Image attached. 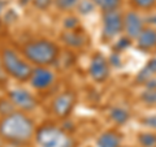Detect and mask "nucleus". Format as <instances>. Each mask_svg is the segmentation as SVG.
<instances>
[{
    "label": "nucleus",
    "instance_id": "obj_18",
    "mask_svg": "<svg viewBox=\"0 0 156 147\" xmlns=\"http://www.w3.org/2000/svg\"><path fill=\"white\" fill-rule=\"evenodd\" d=\"M138 142L142 147H156V134L142 133L138 137Z\"/></svg>",
    "mask_w": 156,
    "mask_h": 147
},
{
    "label": "nucleus",
    "instance_id": "obj_34",
    "mask_svg": "<svg viewBox=\"0 0 156 147\" xmlns=\"http://www.w3.org/2000/svg\"><path fill=\"white\" fill-rule=\"evenodd\" d=\"M30 3H33V0H20V4H21L22 7H25V5H27V4H30Z\"/></svg>",
    "mask_w": 156,
    "mask_h": 147
},
{
    "label": "nucleus",
    "instance_id": "obj_33",
    "mask_svg": "<svg viewBox=\"0 0 156 147\" xmlns=\"http://www.w3.org/2000/svg\"><path fill=\"white\" fill-rule=\"evenodd\" d=\"M4 9H5V2H4V0H0V16L4 13Z\"/></svg>",
    "mask_w": 156,
    "mask_h": 147
},
{
    "label": "nucleus",
    "instance_id": "obj_35",
    "mask_svg": "<svg viewBox=\"0 0 156 147\" xmlns=\"http://www.w3.org/2000/svg\"><path fill=\"white\" fill-rule=\"evenodd\" d=\"M3 141H4V139L2 138V137H0V147H2V146H3Z\"/></svg>",
    "mask_w": 156,
    "mask_h": 147
},
{
    "label": "nucleus",
    "instance_id": "obj_6",
    "mask_svg": "<svg viewBox=\"0 0 156 147\" xmlns=\"http://www.w3.org/2000/svg\"><path fill=\"white\" fill-rule=\"evenodd\" d=\"M8 99L22 112H31L38 107V100L29 90L23 87H13L8 91Z\"/></svg>",
    "mask_w": 156,
    "mask_h": 147
},
{
    "label": "nucleus",
    "instance_id": "obj_14",
    "mask_svg": "<svg viewBox=\"0 0 156 147\" xmlns=\"http://www.w3.org/2000/svg\"><path fill=\"white\" fill-rule=\"evenodd\" d=\"M109 119L111 121H113L116 125H124L126 124L129 120H130V111L126 109L125 107H120V106H116V107H112L109 109Z\"/></svg>",
    "mask_w": 156,
    "mask_h": 147
},
{
    "label": "nucleus",
    "instance_id": "obj_7",
    "mask_svg": "<svg viewBox=\"0 0 156 147\" xmlns=\"http://www.w3.org/2000/svg\"><path fill=\"white\" fill-rule=\"evenodd\" d=\"M76 100H77L76 94L72 91H64L61 94H58L52 100V104H51L52 113L57 119H61V120L68 119L76 107Z\"/></svg>",
    "mask_w": 156,
    "mask_h": 147
},
{
    "label": "nucleus",
    "instance_id": "obj_27",
    "mask_svg": "<svg viewBox=\"0 0 156 147\" xmlns=\"http://www.w3.org/2000/svg\"><path fill=\"white\" fill-rule=\"evenodd\" d=\"M142 124L144 126H147V128H150V129H155L156 130V115L146 116L144 119H142Z\"/></svg>",
    "mask_w": 156,
    "mask_h": 147
},
{
    "label": "nucleus",
    "instance_id": "obj_22",
    "mask_svg": "<svg viewBox=\"0 0 156 147\" xmlns=\"http://www.w3.org/2000/svg\"><path fill=\"white\" fill-rule=\"evenodd\" d=\"M151 77H154L152 72H151V70L148 69V68L144 65V66L142 68V69H140L138 73H136L135 82H136V83H139V85H140V83H142V85H144V83L147 82V81L150 80V78H151Z\"/></svg>",
    "mask_w": 156,
    "mask_h": 147
},
{
    "label": "nucleus",
    "instance_id": "obj_4",
    "mask_svg": "<svg viewBox=\"0 0 156 147\" xmlns=\"http://www.w3.org/2000/svg\"><path fill=\"white\" fill-rule=\"evenodd\" d=\"M35 142L39 147H74L76 142L69 131L58 126L47 124L35 130Z\"/></svg>",
    "mask_w": 156,
    "mask_h": 147
},
{
    "label": "nucleus",
    "instance_id": "obj_15",
    "mask_svg": "<svg viewBox=\"0 0 156 147\" xmlns=\"http://www.w3.org/2000/svg\"><path fill=\"white\" fill-rule=\"evenodd\" d=\"M96 8H99L101 12L113 11V9H120L122 0H92Z\"/></svg>",
    "mask_w": 156,
    "mask_h": 147
},
{
    "label": "nucleus",
    "instance_id": "obj_20",
    "mask_svg": "<svg viewBox=\"0 0 156 147\" xmlns=\"http://www.w3.org/2000/svg\"><path fill=\"white\" fill-rule=\"evenodd\" d=\"M140 100L147 106H156V89H154V90L146 89L142 94H140Z\"/></svg>",
    "mask_w": 156,
    "mask_h": 147
},
{
    "label": "nucleus",
    "instance_id": "obj_5",
    "mask_svg": "<svg viewBox=\"0 0 156 147\" xmlns=\"http://www.w3.org/2000/svg\"><path fill=\"white\" fill-rule=\"evenodd\" d=\"M101 21H103V29L101 34L105 41L116 38L122 33V25H124V14L121 13L120 9H113V11H107L101 14Z\"/></svg>",
    "mask_w": 156,
    "mask_h": 147
},
{
    "label": "nucleus",
    "instance_id": "obj_13",
    "mask_svg": "<svg viewBox=\"0 0 156 147\" xmlns=\"http://www.w3.org/2000/svg\"><path fill=\"white\" fill-rule=\"evenodd\" d=\"M98 147H121V137L113 130H107L101 133L96 139Z\"/></svg>",
    "mask_w": 156,
    "mask_h": 147
},
{
    "label": "nucleus",
    "instance_id": "obj_17",
    "mask_svg": "<svg viewBox=\"0 0 156 147\" xmlns=\"http://www.w3.org/2000/svg\"><path fill=\"white\" fill-rule=\"evenodd\" d=\"M80 0H53V5H55L60 12H68L72 11L77 7Z\"/></svg>",
    "mask_w": 156,
    "mask_h": 147
},
{
    "label": "nucleus",
    "instance_id": "obj_16",
    "mask_svg": "<svg viewBox=\"0 0 156 147\" xmlns=\"http://www.w3.org/2000/svg\"><path fill=\"white\" fill-rule=\"evenodd\" d=\"M77 12L81 14V16H87V14H91L92 12L96 9V5L94 4L92 0H80L77 4Z\"/></svg>",
    "mask_w": 156,
    "mask_h": 147
},
{
    "label": "nucleus",
    "instance_id": "obj_23",
    "mask_svg": "<svg viewBox=\"0 0 156 147\" xmlns=\"http://www.w3.org/2000/svg\"><path fill=\"white\" fill-rule=\"evenodd\" d=\"M131 41H133V39H130L129 37H126V35L121 37L119 41L116 42V45L113 47V51L115 52H122L124 50H126V48H129L131 46Z\"/></svg>",
    "mask_w": 156,
    "mask_h": 147
},
{
    "label": "nucleus",
    "instance_id": "obj_26",
    "mask_svg": "<svg viewBox=\"0 0 156 147\" xmlns=\"http://www.w3.org/2000/svg\"><path fill=\"white\" fill-rule=\"evenodd\" d=\"M108 63L111 66H115V68H119L121 66V56H120V52H112V55L108 57Z\"/></svg>",
    "mask_w": 156,
    "mask_h": 147
},
{
    "label": "nucleus",
    "instance_id": "obj_24",
    "mask_svg": "<svg viewBox=\"0 0 156 147\" xmlns=\"http://www.w3.org/2000/svg\"><path fill=\"white\" fill-rule=\"evenodd\" d=\"M62 26L65 30H77V27L80 26V20L76 16H68L64 18Z\"/></svg>",
    "mask_w": 156,
    "mask_h": 147
},
{
    "label": "nucleus",
    "instance_id": "obj_9",
    "mask_svg": "<svg viewBox=\"0 0 156 147\" xmlns=\"http://www.w3.org/2000/svg\"><path fill=\"white\" fill-rule=\"evenodd\" d=\"M144 27V18L140 16V13H138L136 11H128L126 13H124L122 31L125 33L126 37H129L130 39H136Z\"/></svg>",
    "mask_w": 156,
    "mask_h": 147
},
{
    "label": "nucleus",
    "instance_id": "obj_3",
    "mask_svg": "<svg viewBox=\"0 0 156 147\" xmlns=\"http://www.w3.org/2000/svg\"><path fill=\"white\" fill-rule=\"evenodd\" d=\"M0 63L9 77L20 82H26L31 76L33 66L13 48L5 47L0 52Z\"/></svg>",
    "mask_w": 156,
    "mask_h": 147
},
{
    "label": "nucleus",
    "instance_id": "obj_1",
    "mask_svg": "<svg viewBox=\"0 0 156 147\" xmlns=\"http://www.w3.org/2000/svg\"><path fill=\"white\" fill-rule=\"evenodd\" d=\"M35 122L26 112L14 111L0 120V137L8 143L22 146L35 135Z\"/></svg>",
    "mask_w": 156,
    "mask_h": 147
},
{
    "label": "nucleus",
    "instance_id": "obj_8",
    "mask_svg": "<svg viewBox=\"0 0 156 147\" xmlns=\"http://www.w3.org/2000/svg\"><path fill=\"white\" fill-rule=\"evenodd\" d=\"M56 74L48 66H35L33 68L29 83L35 90H47L55 83Z\"/></svg>",
    "mask_w": 156,
    "mask_h": 147
},
{
    "label": "nucleus",
    "instance_id": "obj_25",
    "mask_svg": "<svg viewBox=\"0 0 156 147\" xmlns=\"http://www.w3.org/2000/svg\"><path fill=\"white\" fill-rule=\"evenodd\" d=\"M34 7L41 9V11H46L47 8H50L53 4V0H33Z\"/></svg>",
    "mask_w": 156,
    "mask_h": 147
},
{
    "label": "nucleus",
    "instance_id": "obj_19",
    "mask_svg": "<svg viewBox=\"0 0 156 147\" xmlns=\"http://www.w3.org/2000/svg\"><path fill=\"white\" fill-rule=\"evenodd\" d=\"M133 7L140 11H151L156 5V0H130Z\"/></svg>",
    "mask_w": 156,
    "mask_h": 147
},
{
    "label": "nucleus",
    "instance_id": "obj_32",
    "mask_svg": "<svg viewBox=\"0 0 156 147\" xmlns=\"http://www.w3.org/2000/svg\"><path fill=\"white\" fill-rule=\"evenodd\" d=\"M144 87L147 90H154V89H156V78L155 77H151L150 80L144 83Z\"/></svg>",
    "mask_w": 156,
    "mask_h": 147
},
{
    "label": "nucleus",
    "instance_id": "obj_12",
    "mask_svg": "<svg viewBox=\"0 0 156 147\" xmlns=\"http://www.w3.org/2000/svg\"><path fill=\"white\" fill-rule=\"evenodd\" d=\"M60 39L65 46L70 47V48H82L86 45V41H87L83 34L81 31H77V30L62 31Z\"/></svg>",
    "mask_w": 156,
    "mask_h": 147
},
{
    "label": "nucleus",
    "instance_id": "obj_10",
    "mask_svg": "<svg viewBox=\"0 0 156 147\" xmlns=\"http://www.w3.org/2000/svg\"><path fill=\"white\" fill-rule=\"evenodd\" d=\"M109 63L108 59H105L101 53H95L91 57L90 64H89V74L95 82L100 83L107 81V78L109 77Z\"/></svg>",
    "mask_w": 156,
    "mask_h": 147
},
{
    "label": "nucleus",
    "instance_id": "obj_28",
    "mask_svg": "<svg viewBox=\"0 0 156 147\" xmlns=\"http://www.w3.org/2000/svg\"><path fill=\"white\" fill-rule=\"evenodd\" d=\"M17 20V14L14 13L13 9H8V11H5V13H4V22L7 23H12Z\"/></svg>",
    "mask_w": 156,
    "mask_h": 147
},
{
    "label": "nucleus",
    "instance_id": "obj_11",
    "mask_svg": "<svg viewBox=\"0 0 156 147\" xmlns=\"http://www.w3.org/2000/svg\"><path fill=\"white\" fill-rule=\"evenodd\" d=\"M136 41V47L142 51H151L156 48V30L154 27L147 26L139 34Z\"/></svg>",
    "mask_w": 156,
    "mask_h": 147
},
{
    "label": "nucleus",
    "instance_id": "obj_2",
    "mask_svg": "<svg viewBox=\"0 0 156 147\" xmlns=\"http://www.w3.org/2000/svg\"><path fill=\"white\" fill-rule=\"evenodd\" d=\"M22 55L35 66H48L56 63L60 48L50 39H35L22 46Z\"/></svg>",
    "mask_w": 156,
    "mask_h": 147
},
{
    "label": "nucleus",
    "instance_id": "obj_31",
    "mask_svg": "<svg viewBox=\"0 0 156 147\" xmlns=\"http://www.w3.org/2000/svg\"><path fill=\"white\" fill-rule=\"evenodd\" d=\"M146 66H147L148 69L152 72V74H156V57L148 60L147 63H146Z\"/></svg>",
    "mask_w": 156,
    "mask_h": 147
},
{
    "label": "nucleus",
    "instance_id": "obj_30",
    "mask_svg": "<svg viewBox=\"0 0 156 147\" xmlns=\"http://www.w3.org/2000/svg\"><path fill=\"white\" fill-rule=\"evenodd\" d=\"M8 77H9V76L7 74L5 69H4L3 65H2V63H0V85H3V83H7Z\"/></svg>",
    "mask_w": 156,
    "mask_h": 147
},
{
    "label": "nucleus",
    "instance_id": "obj_21",
    "mask_svg": "<svg viewBox=\"0 0 156 147\" xmlns=\"http://www.w3.org/2000/svg\"><path fill=\"white\" fill-rule=\"evenodd\" d=\"M16 111V107L9 99H0V116L4 117L7 115H11L12 112Z\"/></svg>",
    "mask_w": 156,
    "mask_h": 147
},
{
    "label": "nucleus",
    "instance_id": "obj_29",
    "mask_svg": "<svg viewBox=\"0 0 156 147\" xmlns=\"http://www.w3.org/2000/svg\"><path fill=\"white\" fill-rule=\"evenodd\" d=\"M144 23L146 25H150L151 27L156 26V13H151L147 17H144Z\"/></svg>",
    "mask_w": 156,
    "mask_h": 147
}]
</instances>
